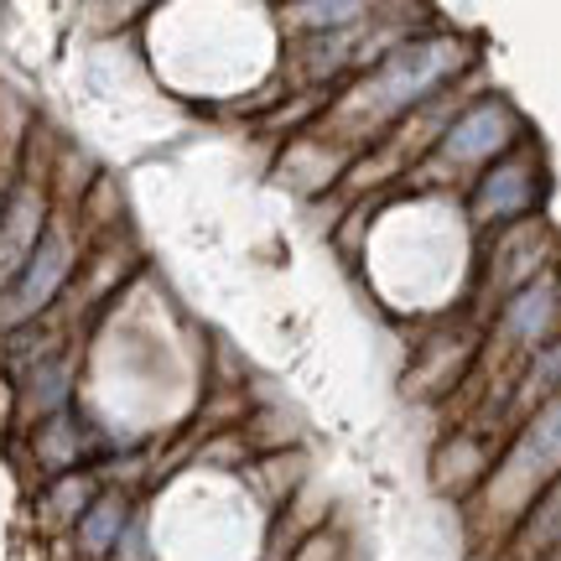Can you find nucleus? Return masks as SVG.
<instances>
[{
	"instance_id": "nucleus-1",
	"label": "nucleus",
	"mask_w": 561,
	"mask_h": 561,
	"mask_svg": "<svg viewBox=\"0 0 561 561\" xmlns=\"http://www.w3.org/2000/svg\"><path fill=\"white\" fill-rule=\"evenodd\" d=\"M453 73H462V47L453 37L411 42L401 53H390V58L339 104V121L354 125V130H380V125H390V121H405V115H416V104L432 100Z\"/></svg>"
},
{
	"instance_id": "nucleus-2",
	"label": "nucleus",
	"mask_w": 561,
	"mask_h": 561,
	"mask_svg": "<svg viewBox=\"0 0 561 561\" xmlns=\"http://www.w3.org/2000/svg\"><path fill=\"white\" fill-rule=\"evenodd\" d=\"M73 261H79V240H73V229L62 219H53L42 244L32 250L26 271L0 291V328H21V322H32L37 312H47L62 297L68 276H73Z\"/></svg>"
},
{
	"instance_id": "nucleus-3",
	"label": "nucleus",
	"mask_w": 561,
	"mask_h": 561,
	"mask_svg": "<svg viewBox=\"0 0 561 561\" xmlns=\"http://www.w3.org/2000/svg\"><path fill=\"white\" fill-rule=\"evenodd\" d=\"M515 140H520V115L510 110V100H473L468 110L453 115V125L442 130L437 140V157L447 167H494L515 151Z\"/></svg>"
},
{
	"instance_id": "nucleus-4",
	"label": "nucleus",
	"mask_w": 561,
	"mask_h": 561,
	"mask_svg": "<svg viewBox=\"0 0 561 561\" xmlns=\"http://www.w3.org/2000/svg\"><path fill=\"white\" fill-rule=\"evenodd\" d=\"M551 479H561V396H551V401L530 416V426H525L520 447L510 453V462H504V473L494 483H504L510 494H515V504L525 500H541V489ZM510 504V510H515Z\"/></svg>"
},
{
	"instance_id": "nucleus-5",
	"label": "nucleus",
	"mask_w": 561,
	"mask_h": 561,
	"mask_svg": "<svg viewBox=\"0 0 561 561\" xmlns=\"http://www.w3.org/2000/svg\"><path fill=\"white\" fill-rule=\"evenodd\" d=\"M47 224H53L47 187H42L37 178H16L11 198H5V208H0V291L26 271L32 250H37L42 234H47Z\"/></svg>"
},
{
	"instance_id": "nucleus-6",
	"label": "nucleus",
	"mask_w": 561,
	"mask_h": 561,
	"mask_svg": "<svg viewBox=\"0 0 561 561\" xmlns=\"http://www.w3.org/2000/svg\"><path fill=\"white\" fill-rule=\"evenodd\" d=\"M536 193H541V172L525 151H510L504 161H494L489 172L473 187V219L479 224H515L536 208Z\"/></svg>"
},
{
	"instance_id": "nucleus-7",
	"label": "nucleus",
	"mask_w": 561,
	"mask_h": 561,
	"mask_svg": "<svg viewBox=\"0 0 561 561\" xmlns=\"http://www.w3.org/2000/svg\"><path fill=\"white\" fill-rule=\"evenodd\" d=\"M557 322H561V280L551 271L504 301V339L520 343V348H541L557 333Z\"/></svg>"
},
{
	"instance_id": "nucleus-8",
	"label": "nucleus",
	"mask_w": 561,
	"mask_h": 561,
	"mask_svg": "<svg viewBox=\"0 0 561 561\" xmlns=\"http://www.w3.org/2000/svg\"><path fill=\"white\" fill-rule=\"evenodd\" d=\"M125 525H130V504H125L121 494H94L79 515V551L83 557H94V561L115 557Z\"/></svg>"
},
{
	"instance_id": "nucleus-9",
	"label": "nucleus",
	"mask_w": 561,
	"mask_h": 561,
	"mask_svg": "<svg viewBox=\"0 0 561 561\" xmlns=\"http://www.w3.org/2000/svg\"><path fill=\"white\" fill-rule=\"evenodd\" d=\"M68 385H73V364L62 359H42L32 375H26V401L42 416H62V401H68Z\"/></svg>"
},
{
	"instance_id": "nucleus-10",
	"label": "nucleus",
	"mask_w": 561,
	"mask_h": 561,
	"mask_svg": "<svg viewBox=\"0 0 561 561\" xmlns=\"http://www.w3.org/2000/svg\"><path fill=\"white\" fill-rule=\"evenodd\" d=\"M520 541L530 546V551H541V546H557L561 541V479H551L541 489V500H536V510H530Z\"/></svg>"
},
{
	"instance_id": "nucleus-11",
	"label": "nucleus",
	"mask_w": 561,
	"mask_h": 561,
	"mask_svg": "<svg viewBox=\"0 0 561 561\" xmlns=\"http://www.w3.org/2000/svg\"><path fill=\"white\" fill-rule=\"evenodd\" d=\"M83 442H79V426L68 416H47V426L37 432V458L47 468H68V462H79Z\"/></svg>"
},
{
	"instance_id": "nucleus-12",
	"label": "nucleus",
	"mask_w": 561,
	"mask_h": 561,
	"mask_svg": "<svg viewBox=\"0 0 561 561\" xmlns=\"http://www.w3.org/2000/svg\"><path fill=\"white\" fill-rule=\"evenodd\" d=\"M297 561H339V541H333V536H322V541H307Z\"/></svg>"
}]
</instances>
